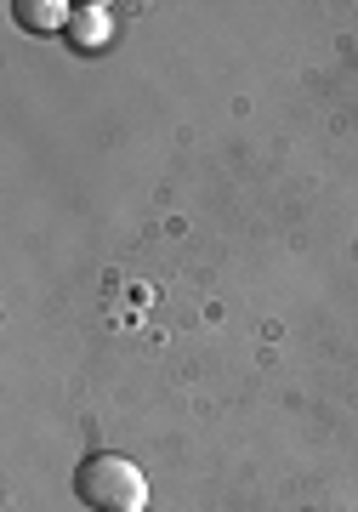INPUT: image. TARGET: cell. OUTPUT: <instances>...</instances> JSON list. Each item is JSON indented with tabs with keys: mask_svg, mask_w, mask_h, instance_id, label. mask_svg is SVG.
Instances as JSON below:
<instances>
[{
	"mask_svg": "<svg viewBox=\"0 0 358 512\" xmlns=\"http://www.w3.org/2000/svg\"><path fill=\"white\" fill-rule=\"evenodd\" d=\"M74 495L91 512H143L148 507V478L143 467L120 450H97L74 467Z\"/></svg>",
	"mask_w": 358,
	"mask_h": 512,
	"instance_id": "cell-1",
	"label": "cell"
},
{
	"mask_svg": "<svg viewBox=\"0 0 358 512\" xmlns=\"http://www.w3.org/2000/svg\"><path fill=\"white\" fill-rule=\"evenodd\" d=\"M63 35L80 46V52H97V46H108V35H114V12H108L103 0H91V6H74V18Z\"/></svg>",
	"mask_w": 358,
	"mask_h": 512,
	"instance_id": "cell-2",
	"label": "cell"
},
{
	"mask_svg": "<svg viewBox=\"0 0 358 512\" xmlns=\"http://www.w3.org/2000/svg\"><path fill=\"white\" fill-rule=\"evenodd\" d=\"M12 18H18V29H29V35H57V29H69L74 6H63V0H18Z\"/></svg>",
	"mask_w": 358,
	"mask_h": 512,
	"instance_id": "cell-3",
	"label": "cell"
}]
</instances>
